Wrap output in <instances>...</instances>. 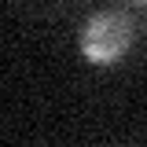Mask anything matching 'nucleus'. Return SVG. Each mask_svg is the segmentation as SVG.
I'll return each instance as SVG.
<instances>
[{"label": "nucleus", "mask_w": 147, "mask_h": 147, "mask_svg": "<svg viewBox=\"0 0 147 147\" xmlns=\"http://www.w3.org/2000/svg\"><path fill=\"white\" fill-rule=\"evenodd\" d=\"M132 4H147V0H132Z\"/></svg>", "instance_id": "obj_2"}, {"label": "nucleus", "mask_w": 147, "mask_h": 147, "mask_svg": "<svg viewBox=\"0 0 147 147\" xmlns=\"http://www.w3.org/2000/svg\"><path fill=\"white\" fill-rule=\"evenodd\" d=\"M132 44V18L125 11H99L81 30V52L88 63H118Z\"/></svg>", "instance_id": "obj_1"}]
</instances>
